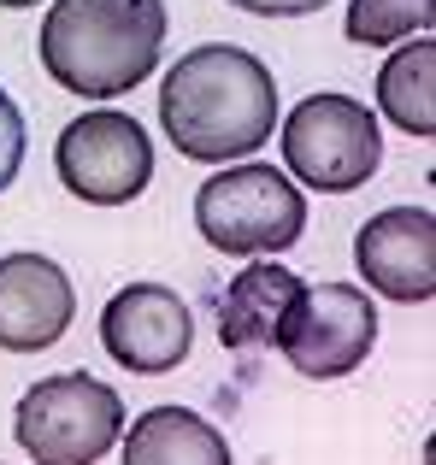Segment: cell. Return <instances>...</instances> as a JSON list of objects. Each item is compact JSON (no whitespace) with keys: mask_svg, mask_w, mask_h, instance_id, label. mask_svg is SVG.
Listing matches in <instances>:
<instances>
[{"mask_svg":"<svg viewBox=\"0 0 436 465\" xmlns=\"http://www.w3.org/2000/svg\"><path fill=\"white\" fill-rule=\"evenodd\" d=\"M160 124L195 165H236L277 130V77L248 47H189L160 83Z\"/></svg>","mask_w":436,"mask_h":465,"instance_id":"6da1fadb","label":"cell"},{"mask_svg":"<svg viewBox=\"0 0 436 465\" xmlns=\"http://www.w3.org/2000/svg\"><path fill=\"white\" fill-rule=\"evenodd\" d=\"M165 0H54L42 18V71L83 101H118L154 77Z\"/></svg>","mask_w":436,"mask_h":465,"instance_id":"7a4b0ae2","label":"cell"},{"mask_svg":"<svg viewBox=\"0 0 436 465\" xmlns=\"http://www.w3.org/2000/svg\"><path fill=\"white\" fill-rule=\"evenodd\" d=\"M195 230L207 248L230 253V260H272V253L301 242L307 201H301L289 171L236 159L195 189Z\"/></svg>","mask_w":436,"mask_h":465,"instance_id":"3957f363","label":"cell"},{"mask_svg":"<svg viewBox=\"0 0 436 465\" xmlns=\"http://www.w3.org/2000/svg\"><path fill=\"white\" fill-rule=\"evenodd\" d=\"M12 436L35 465H101L124 436V401L89 371H54L18 395Z\"/></svg>","mask_w":436,"mask_h":465,"instance_id":"277c9868","label":"cell"},{"mask_svg":"<svg viewBox=\"0 0 436 465\" xmlns=\"http://www.w3.org/2000/svg\"><path fill=\"white\" fill-rule=\"evenodd\" d=\"M283 165L319 194H354L383 165V130L354 94H307L283 118Z\"/></svg>","mask_w":436,"mask_h":465,"instance_id":"5b68a950","label":"cell"},{"mask_svg":"<svg viewBox=\"0 0 436 465\" xmlns=\"http://www.w3.org/2000/svg\"><path fill=\"white\" fill-rule=\"evenodd\" d=\"M54 171L77 201L89 206H130L154 183V142L118 106L71 118L54 142Z\"/></svg>","mask_w":436,"mask_h":465,"instance_id":"8992f818","label":"cell"},{"mask_svg":"<svg viewBox=\"0 0 436 465\" xmlns=\"http://www.w3.org/2000/svg\"><path fill=\"white\" fill-rule=\"evenodd\" d=\"M372 341H378V307H372L366 289L354 283H307L301 312L283 336V360L295 365L312 383H331L366 365Z\"/></svg>","mask_w":436,"mask_h":465,"instance_id":"52a82bcc","label":"cell"},{"mask_svg":"<svg viewBox=\"0 0 436 465\" xmlns=\"http://www.w3.org/2000/svg\"><path fill=\"white\" fill-rule=\"evenodd\" d=\"M101 348L136 377H165L195 348V312L165 283H124L101 307Z\"/></svg>","mask_w":436,"mask_h":465,"instance_id":"ba28073f","label":"cell"},{"mask_svg":"<svg viewBox=\"0 0 436 465\" xmlns=\"http://www.w3.org/2000/svg\"><path fill=\"white\" fill-rule=\"evenodd\" d=\"M354 265L372 295L425 307L436 295V218L431 206H390L354 236Z\"/></svg>","mask_w":436,"mask_h":465,"instance_id":"9c48e42d","label":"cell"},{"mask_svg":"<svg viewBox=\"0 0 436 465\" xmlns=\"http://www.w3.org/2000/svg\"><path fill=\"white\" fill-rule=\"evenodd\" d=\"M71 318H77V289L59 260L30 248L0 260V348L6 353H42L65 341Z\"/></svg>","mask_w":436,"mask_h":465,"instance_id":"30bf717a","label":"cell"},{"mask_svg":"<svg viewBox=\"0 0 436 465\" xmlns=\"http://www.w3.org/2000/svg\"><path fill=\"white\" fill-rule=\"evenodd\" d=\"M301 283L289 265L277 260H253L230 277V289L218 295V341L224 348H283L289 324L301 312Z\"/></svg>","mask_w":436,"mask_h":465,"instance_id":"8fae6325","label":"cell"},{"mask_svg":"<svg viewBox=\"0 0 436 465\" xmlns=\"http://www.w3.org/2000/svg\"><path fill=\"white\" fill-rule=\"evenodd\" d=\"M124 465H230V442L213 419L189 407H148L142 419H130Z\"/></svg>","mask_w":436,"mask_h":465,"instance_id":"7c38bea8","label":"cell"},{"mask_svg":"<svg viewBox=\"0 0 436 465\" xmlns=\"http://www.w3.org/2000/svg\"><path fill=\"white\" fill-rule=\"evenodd\" d=\"M378 106L395 130L431 142L436 136V42L431 35H413L401 42L378 71Z\"/></svg>","mask_w":436,"mask_h":465,"instance_id":"4fadbf2b","label":"cell"},{"mask_svg":"<svg viewBox=\"0 0 436 465\" xmlns=\"http://www.w3.org/2000/svg\"><path fill=\"white\" fill-rule=\"evenodd\" d=\"M436 18V0H348V42L360 47H401L425 35Z\"/></svg>","mask_w":436,"mask_h":465,"instance_id":"5bb4252c","label":"cell"},{"mask_svg":"<svg viewBox=\"0 0 436 465\" xmlns=\"http://www.w3.org/2000/svg\"><path fill=\"white\" fill-rule=\"evenodd\" d=\"M24 148H30V130H24V113H18V101H12L6 89H0V194L18 183V171H24Z\"/></svg>","mask_w":436,"mask_h":465,"instance_id":"9a60e30c","label":"cell"},{"mask_svg":"<svg viewBox=\"0 0 436 465\" xmlns=\"http://www.w3.org/2000/svg\"><path fill=\"white\" fill-rule=\"evenodd\" d=\"M236 12H253V18H307V12L331 6V0H224Z\"/></svg>","mask_w":436,"mask_h":465,"instance_id":"2e32d148","label":"cell"},{"mask_svg":"<svg viewBox=\"0 0 436 465\" xmlns=\"http://www.w3.org/2000/svg\"><path fill=\"white\" fill-rule=\"evenodd\" d=\"M6 12H30V6H42V0H0Z\"/></svg>","mask_w":436,"mask_h":465,"instance_id":"e0dca14e","label":"cell"}]
</instances>
